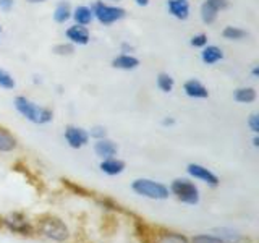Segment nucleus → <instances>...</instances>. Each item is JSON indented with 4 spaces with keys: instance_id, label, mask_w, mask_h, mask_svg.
Wrapping results in <instances>:
<instances>
[{
    "instance_id": "obj_18",
    "label": "nucleus",
    "mask_w": 259,
    "mask_h": 243,
    "mask_svg": "<svg viewBox=\"0 0 259 243\" xmlns=\"http://www.w3.org/2000/svg\"><path fill=\"white\" fill-rule=\"evenodd\" d=\"M16 148V140L7 130L0 128V152H10Z\"/></svg>"
},
{
    "instance_id": "obj_21",
    "label": "nucleus",
    "mask_w": 259,
    "mask_h": 243,
    "mask_svg": "<svg viewBox=\"0 0 259 243\" xmlns=\"http://www.w3.org/2000/svg\"><path fill=\"white\" fill-rule=\"evenodd\" d=\"M222 36L227 39V40H241L248 36V32L245 29H240L237 26H227L224 31H222Z\"/></svg>"
},
{
    "instance_id": "obj_13",
    "label": "nucleus",
    "mask_w": 259,
    "mask_h": 243,
    "mask_svg": "<svg viewBox=\"0 0 259 243\" xmlns=\"http://www.w3.org/2000/svg\"><path fill=\"white\" fill-rule=\"evenodd\" d=\"M138 65H140V60L132 54H120L112 60V67L118 70H135Z\"/></svg>"
},
{
    "instance_id": "obj_6",
    "label": "nucleus",
    "mask_w": 259,
    "mask_h": 243,
    "mask_svg": "<svg viewBox=\"0 0 259 243\" xmlns=\"http://www.w3.org/2000/svg\"><path fill=\"white\" fill-rule=\"evenodd\" d=\"M229 7V0H206L201 5V20L206 24H212L219 13Z\"/></svg>"
},
{
    "instance_id": "obj_37",
    "label": "nucleus",
    "mask_w": 259,
    "mask_h": 243,
    "mask_svg": "<svg viewBox=\"0 0 259 243\" xmlns=\"http://www.w3.org/2000/svg\"><path fill=\"white\" fill-rule=\"evenodd\" d=\"M253 144H254V146H257V144H259V140H257V136H254V140H253Z\"/></svg>"
},
{
    "instance_id": "obj_22",
    "label": "nucleus",
    "mask_w": 259,
    "mask_h": 243,
    "mask_svg": "<svg viewBox=\"0 0 259 243\" xmlns=\"http://www.w3.org/2000/svg\"><path fill=\"white\" fill-rule=\"evenodd\" d=\"M157 88L162 93H170L174 89V78L167 73H159L157 76Z\"/></svg>"
},
{
    "instance_id": "obj_35",
    "label": "nucleus",
    "mask_w": 259,
    "mask_h": 243,
    "mask_svg": "<svg viewBox=\"0 0 259 243\" xmlns=\"http://www.w3.org/2000/svg\"><path fill=\"white\" fill-rule=\"evenodd\" d=\"M259 76V67L256 65V67L253 68V78H257Z\"/></svg>"
},
{
    "instance_id": "obj_19",
    "label": "nucleus",
    "mask_w": 259,
    "mask_h": 243,
    "mask_svg": "<svg viewBox=\"0 0 259 243\" xmlns=\"http://www.w3.org/2000/svg\"><path fill=\"white\" fill-rule=\"evenodd\" d=\"M71 18V8L68 2H59L54 10V20L57 23H65Z\"/></svg>"
},
{
    "instance_id": "obj_32",
    "label": "nucleus",
    "mask_w": 259,
    "mask_h": 243,
    "mask_svg": "<svg viewBox=\"0 0 259 243\" xmlns=\"http://www.w3.org/2000/svg\"><path fill=\"white\" fill-rule=\"evenodd\" d=\"M133 51V46H130V44H121V52L123 54H130Z\"/></svg>"
},
{
    "instance_id": "obj_29",
    "label": "nucleus",
    "mask_w": 259,
    "mask_h": 243,
    "mask_svg": "<svg viewBox=\"0 0 259 243\" xmlns=\"http://www.w3.org/2000/svg\"><path fill=\"white\" fill-rule=\"evenodd\" d=\"M89 135H91L93 138H96V140H102V138H105V128L104 127H94V128H91Z\"/></svg>"
},
{
    "instance_id": "obj_8",
    "label": "nucleus",
    "mask_w": 259,
    "mask_h": 243,
    "mask_svg": "<svg viewBox=\"0 0 259 243\" xmlns=\"http://www.w3.org/2000/svg\"><path fill=\"white\" fill-rule=\"evenodd\" d=\"M4 225L7 227V229H10L12 232L21 233V235H31L32 233L31 225L26 222V219H24L21 214H13V216L5 217Z\"/></svg>"
},
{
    "instance_id": "obj_11",
    "label": "nucleus",
    "mask_w": 259,
    "mask_h": 243,
    "mask_svg": "<svg viewBox=\"0 0 259 243\" xmlns=\"http://www.w3.org/2000/svg\"><path fill=\"white\" fill-rule=\"evenodd\" d=\"M167 10L177 20H186L190 16V4L186 0H167Z\"/></svg>"
},
{
    "instance_id": "obj_17",
    "label": "nucleus",
    "mask_w": 259,
    "mask_h": 243,
    "mask_svg": "<svg viewBox=\"0 0 259 243\" xmlns=\"http://www.w3.org/2000/svg\"><path fill=\"white\" fill-rule=\"evenodd\" d=\"M71 16L75 18L76 24H81V26H86V24H89V23L93 21V18H94L93 10L89 7H84V5L76 7L75 12L71 13Z\"/></svg>"
},
{
    "instance_id": "obj_1",
    "label": "nucleus",
    "mask_w": 259,
    "mask_h": 243,
    "mask_svg": "<svg viewBox=\"0 0 259 243\" xmlns=\"http://www.w3.org/2000/svg\"><path fill=\"white\" fill-rule=\"evenodd\" d=\"M15 107L18 110L24 118H28L29 122H34V124H49L54 118V113L51 109L47 107H40V105L34 104L29 101L28 97L18 96L15 99Z\"/></svg>"
},
{
    "instance_id": "obj_33",
    "label": "nucleus",
    "mask_w": 259,
    "mask_h": 243,
    "mask_svg": "<svg viewBox=\"0 0 259 243\" xmlns=\"http://www.w3.org/2000/svg\"><path fill=\"white\" fill-rule=\"evenodd\" d=\"M162 125H164V127H172V125H175V120L174 118H164V120H162Z\"/></svg>"
},
{
    "instance_id": "obj_2",
    "label": "nucleus",
    "mask_w": 259,
    "mask_h": 243,
    "mask_svg": "<svg viewBox=\"0 0 259 243\" xmlns=\"http://www.w3.org/2000/svg\"><path fill=\"white\" fill-rule=\"evenodd\" d=\"M39 227V232L46 235L47 238H52L55 241H63L68 238V229L60 219L52 217V216H46L39 221L37 224Z\"/></svg>"
},
{
    "instance_id": "obj_15",
    "label": "nucleus",
    "mask_w": 259,
    "mask_h": 243,
    "mask_svg": "<svg viewBox=\"0 0 259 243\" xmlns=\"http://www.w3.org/2000/svg\"><path fill=\"white\" fill-rule=\"evenodd\" d=\"M201 59L206 65H214L224 59V52H222V49H219L217 46H206V47H202Z\"/></svg>"
},
{
    "instance_id": "obj_5",
    "label": "nucleus",
    "mask_w": 259,
    "mask_h": 243,
    "mask_svg": "<svg viewBox=\"0 0 259 243\" xmlns=\"http://www.w3.org/2000/svg\"><path fill=\"white\" fill-rule=\"evenodd\" d=\"M170 190H172V193L182 202H186V205H198L199 191L193 182L185 180V178H178V180H174Z\"/></svg>"
},
{
    "instance_id": "obj_38",
    "label": "nucleus",
    "mask_w": 259,
    "mask_h": 243,
    "mask_svg": "<svg viewBox=\"0 0 259 243\" xmlns=\"http://www.w3.org/2000/svg\"><path fill=\"white\" fill-rule=\"evenodd\" d=\"M117 2H118V0H117Z\"/></svg>"
},
{
    "instance_id": "obj_30",
    "label": "nucleus",
    "mask_w": 259,
    "mask_h": 243,
    "mask_svg": "<svg viewBox=\"0 0 259 243\" xmlns=\"http://www.w3.org/2000/svg\"><path fill=\"white\" fill-rule=\"evenodd\" d=\"M248 125L251 127V130H253L254 133H257V132H259V117L256 115V113H253V115L249 117Z\"/></svg>"
},
{
    "instance_id": "obj_16",
    "label": "nucleus",
    "mask_w": 259,
    "mask_h": 243,
    "mask_svg": "<svg viewBox=\"0 0 259 243\" xmlns=\"http://www.w3.org/2000/svg\"><path fill=\"white\" fill-rule=\"evenodd\" d=\"M123 169H125V162L120 159H115V157L104 159L101 162V170L107 175H118L123 172Z\"/></svg>"
},
{
    "instance_id": "obj_20",
    "label": "nucleus",
    "mask_w": 259,
    "mask_h": 243,
    "mask_svg": "<svg viewBox=\"0 0 259 243\" xmlns=\"http://www.w3.org/2000/svg\"><path fill=\"white\" fill-rule=\"evenodd\" d=\"M256 99V91L253 88H240L235 91V101L241 104H249Z\"/></svg>"
},
{
    "instance_id": "obj_36",
    "label": "nucleus",
    "mask_w": 259,
    "mask_h": 243,
    "mask_svg": "<svg viewBox=\"0 0 259 243\" xmlns=\"http://www.w3.org/2000/svg\"><path fill=\"white\" fill-rule=\"evenodd\" d=\"M29 4H42V2H46V0H28Z\"/></svg>"
},
{
    "instance_id": "obj_3",
    "label": "nucleus",
    "mask_w": 259,
    "mask_h": 243,
    "mask_svg": "<svg viewBox=\"0 0 259 243\" xmlns=\"http://www.w3.org/2000/svg\"><path fill=\"white\" fill-rule=\"evenodd\" d=\"M133 190L141 194V196L151 198V199H165L168 198V188L159 182L149 180V178H140L133 182Z\"/></svg>"
},
{
    "instance_id": "obj_34",
    "label": "nucleus",
    "mask_w": 259,
    "mask_h": 243,
    "mask_svg": "<svg viewBox=\"0 0 259 243\" xmlns=\"http://www.w3.org/2000/svg\"><path fill=\"white\" fill-rule=\"evenodd\" d=\"M136 4H138V5H141V7H146V5L149 4V0H136Z\"/></svg>"
},
{
    "instance_id": "obj_31",
    "label": "nucleus",
    "mask_w": 259,
    "mask_h": 243,
    "mask_svg": "<svg viewBox=\"0 0 259 243\" xmlns=\"http://www.w3.org/2000/svg\"><path fill=\"white\" fill-rule=\"evenodd\" d=\"M15 5V0H0V10L2 12H10Z\"/></svg>"
},
{
    "instance_id": "obj_25",
    "label": "nucleus",
    "mask_w": 259,
    "mask_h": 243,
    "mask_svg": "<svg viewBox=\"0 0 259 243\" xmlns=\"http://www.w3.org/2000/svg\"><path fill=\"white\" fill-rule=\"evenodd\" d=\"M191 243H222V240L217 238L215 235H196Z\"/></svg>"
},
{
    "instance_id": "obj_4",
    "label": "nucleus",
    "mask_w": 259,
    "mask_h": 243,
    "mask_svg": "<svg viewBox=\"0 0 259 243\" xmlns=\"http://www.w3.org/2000/svg\"><path fill=\"white\" fill-rule=\"evenodd\" d=\"M93 10V15L94 18H97V21L102 23V24H113L120 20L125 18V10L120 7H115V5H107L104 2H96L94 7L91 8Z\"/></svg>"
},
{
    "instance_id": "obj_27",
    "label": "nucleus",
    "mask_w": 259,
    "mask_h": 243,
    "mask_svg": "<svg viewBox=\"0 0 259 243\" xmlns=\"http://www.w3.org/2000/svg\"><path fill=\"white\" fill-rule=\"evenodd\" d=\"M54 52L57 55H70L73 54V44L71 43H67V44H57L54 47Z\"/></svg>"
},
{
    "instance_id": "obj_12",
    "label": "nucleus",
    "mask_w": 259,
    "mask_h": 243,
    "mask_svg": "<svg viewBox=\"0 0 259 243\" xmlns=\"http://www.w3.org/2000/svg\"><path fill=\"white\" fill-rule=\"evenodd\" d=\"M183 88H185L186 96L193 97V99H206V97L209 96L207 88H206L204 85H202L201 81H198V79H190V81H186Z\"/></svg>"
},
{
    "instance_id": "obj_10",
    "label": "nucleus",
    "mask_w": 259,
    "mask_h": 243,
    "mask_svg": "<svg viewBox=\"0 0 259 243\" xmlns=\"http://www.w3.org/2000/svg\"><path fill=\"white\" fill-rule=\"evenodd\" d=\"M65 36L70 40L71 44H78V46H86L89 43V31L86 26H81V24H73L67 31H65Z\"/></svg>"
},
{
    "instance_id": "obj_26",
    "label": "nucleus",
    "mask_w": 259,
    "mask_h": 243,
    "mask_svg": "<svg viewBox=\"0 0 259 243\" xmlns=\"http://www.w3.org/2000/svg\"><path fill=\"white\" fill-rule=\"evenodd\" d=\"M162 243H188V241L178 233H165L164 237H162Z\"/></svg>"
},
{
    "instance_id": "obj_7",
    "label": "nucleus",
    "mask_w": 259,
    "mask_h": 243,
    "mask_svg": "<svg viewBox=\"0 0 259 243\" xmlns=\"http://www.w3.org/2000/svg\"><path fill=\"white\" fill-rule=\"evenodd\" d=\"M65 140L67 143L71 146V148H83V146L88 143L89 140V133L83 128H78V127H68L65 130Z\"/></svg>"
},
{
    "instance_id": "obj_9",
    "label": "nucleus",
    "mask_w": 259,
    "mask_h": 243,
    "mask_svg": "<svg viewBox=\"0 0 259 243\" xmlns=\"http://www.w3.org/2000/svg\"><path fill=\"white\" fill-rule=\"evenodd\" d=\"M186 170H188V174H190L191 177L198 178V180L204 182V183H207V185H210V186L219 185V178H217V175L210 172L209 169L199 166V164H190Z\"/></svg>"
},
{
    "instance_id": "obj_28",
    "label": "nucleus",
    "mask_w": 259,
    "mask_h": 243,
    "mask_svg": "<svg viewBox=\"0 0 259 243\" xmlns=\"http://www.w3.org/2000/svg\"><path fill=\"white\" fill-rule=\"evenodd\" d=\"M190 43H191L193 47H201V49H202V47H206V46H207V36H206V34H202V32H201V34L193 36Z\"/></svg>"
},
{
    "instance_id": "obj_24",
    "label": "nucleus",
    "mask_w": 259,
    "mask_h": 243,
    "mask_svg": "<svg viewBox=\"0 0 259 243\" xmlns=\"http://www.w3.org/2000/svg\"><path fill=\"white\" fill-rule=\"evenodd\" d=\"M15 79L12 78L10 73H7L5 70H0V88L4 89H13L15 88Z\"/></svg>"
},
{
    "instance_id": "obj_23",
    "label": "nucleus",
    "mask_w": 259,
    "mask_h": 243,
    "mask_svg": "<svg viewBox=\"0 0 259 243\" xmlns=\"http://www.w3.org/2000/svg\"><path fill=\"white\" fill-rule=\"evenodd\" d=\"M217 232H219L217 238H221L222 243H238L240 241V235L230 229H221Z\"/></svg>"
},
{
    "instance_id": "obj_14",
    "label": "nucleus",
    "mask_w": 259,
    "mask_h": 243,
    "mask_svg": "<svg viewBox=\"0 0 259 243\" xmlns=\"http://www.w3.org/2000/svg\"><path fill=\"white\" fill-rule=\"evenodd\" d=\"M94 151L101 159H109V157H113L117 154V146L113 144L110 140L102 138V140H97V143L94 144Z\"/></svg>"
}]
</instances>
